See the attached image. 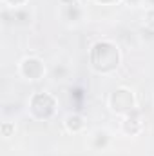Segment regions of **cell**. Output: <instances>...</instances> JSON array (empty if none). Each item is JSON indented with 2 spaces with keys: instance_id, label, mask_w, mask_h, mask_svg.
I'll return each instance as SVG.
<instances>
[{
  "instance_id": "obj_1",
  "label": "cell",
  "mask_w": 154,
  "mask_h": 156,
  "mask_svg": "<svg viewBox=\"0 0 154 156\" xmlns=\"http://www.w3.org/2000/svg\"><path fill=\"white\" fill-rule=\"evenodd\" d=\"M120 60H121L120 47L113 40H98L91 47L89 62H91V67L100 75H111L113 71H116L120 66Z\"/></svg>"
},
{
  "instance_id": "obj_2",
  "label": "cell",
  "mask_w": 154,
  "mask_h": 156,
  "mask_svg": "<svg viewBox=\"0 0 154 156\" xmlns=\"http://www.w3.org/2000/svg\"><path fill=\"white\" fill-rule=\"evenodd\" d=\"M58 102L49 93H35L29 98V115L35 120H49L54 116Z\"/></svg>"
},
{
  "instance_id": "obj_3",
  "label": "cell",
  "mask_w": 154,
  "mask_h": 156,
  "mask_svg": "<svg viewBox=\"0 0 154 156\" xmlns=\"http://www.w3.org/2000/svg\"><path fill=\"white\" fill-rule=\"evenodd\" d=\"M107 105L109 109L120 115V116H125L129 113H132L136 109V98H134V93L129 89V87H118L114 89L109 98H107Z\"/></svg>"
},
{
  "instance_id": "obj_4",
  "label": "cell",
  "mask_w": 154,
  "mask_h": 156,
  "mask_svg": "<svg viewBox=\"0 0 154 156\" xmlns=\"http://www.w3.org/2000/svg\"><path fill=\"white\" fill-rule=\"evenodd\" d=\"M18 75L27 82H38L45 76V64L38 56H24L18 62Z\"/></svg>"
},
{
  "instance_id": "obj_5",
  "label": "cell",
  "mask_w": 154,
  "mask_h": 156,
  "mask_svg": "<svg viewBox=\"0 0 154 156\" xmlns=\"http://www.w3.org/2000/svg\"><path fill=\"white\" fill-rule=\"evenodd\" d=\"M120 127H121V133L127 134V136H136V134H140L142 129H143V122H142V116H140V111L134 109L132 113L125 115L123 120H121V125H120Z\"/></svg>"
},
{
  "instance_id": "obj_6",
  "label": "cell",
  "mask_w": 154,
  "mask_h": 156,
  "mask_svg": "<svg viewBox=\"0 0 154 156\" xmlns=\"http://www.w3.org/2000/svg\"><path fill=\"white\" fill-rule=\"evenodd\" d=\"M89 144L94 151H103L109 147L111 144V133L107 129H96L91 136H89Z\"/></svg>"
},
{
  "instance_id": "obj_7",
  "label": "cell",
  "mask_w": 154,
  "mask_h": 156,
  "mask_svg": "<svg viewBox=\"0 0 154 156\" xmlns=\"http://www.w3.org/2000/svg\"><path fill=\"white\" fill-rule=\"evenodd\" d=\"M64 127L67 133L71 134H78V133H83L85 131V120L82 115L78 113H69L67 116L64 118Z\"/></svg>"
},
{
  "instance_id": "obj_8",
  "label": "cell",
  "mask_w": 154,
  "mask_h": 156,
  "mask_svg": "<svg viewBox=\"0 0 154 156\" xmlns=\"http://www.w3.org/2000/svg\"><path fill=\"white\" fill-rule=\"evenodd\" d=\"M62 16L64 20H67L69 24H78L83 18V7L78 2H71V4H64L62 9Z\"/></svg>"
},
{
  "instance_id": "obj_9",
  "label": "cell",
  "mask_w": 154,
  "mask_h": 156,
  "mask_svg": "<svg viewBox=\"0 0 154 156\" xmlns=\"http://www.w3.org/2000/svg\"><path fill=\"white\" fill-rule=\"evenodd\" d=\"M33 20V15L26 9V7H18V9H13V22L18 24V26H27L31 24Z\"/></svg>"
},
{
  "instance_id": "obj_10",
  "label": "cell",
  "mask_w": 154,
  "mask_h": 156,
  "mask_svg": "<svg viewBox=\"0 0 154 156\" xmlns=\"http://www.w3.org/2000/svg\"><path fill=\"white\" fill-rule=\"evenodd\" d=\"M53 75H54V80H65L67 75H69V67H65V66H62V64H58L56 67H54V71H53Z\"/></svg>"
},
{
  "instance_id": "obj_11",
  "label": "cell",
  "mask_w": 154,
  "mask_h": 156,
  "mask_svg": "<svg viewBox=\"0 0 154 156\" xmlns=\"http://www.w3.org/2000/svg\"><path fill=\"white\" fill-rule=\"evenodd\" d=\"M15 129H16V127H15L13 122H4V123H2V136H4V138H11V136L15 134Z\"/></svg>"
},
{
  "instance_id": "obj_12",
  "label": "cell",
  "mask_w": 154,
  "mask_h": 156,
  "mask_svg": "<svg viewBox=\"0 0 154 156\" xmlns=\"http://www.w3.org/2000/svg\"><path fill=\"white\" fill-rule=\"evenodd\" d=\"M143 22H145V27H149V29L154 31V9H147V11H145Z\"/></svg>"
},
{
  "instance_id": "obj_13",
  "label": "cell",
  "mask_w": 154,
  "mask_h": 156,
  "mask_svg": "<svg viewBox=\"0 0 154 156\" xmlns=\"http://www.w3.org/2000/svg\"><path fill=\"white\" fill-rule=\"evenodd\" d=\"M4 4L11 9H18V7H24L27 4V0H4Z\"/></svg>"
},
{
  "instance_id": "obj_14",
  "label": "cell",
  "mask_w": 154,
  "mask_h": 156,
  "mask_svg": "<svg viewBox=\"0 0 154 156\" xmlns=\"http://www.w3.org/2000/svg\"><path fill=\"white\" fill-rule=\"evenodd\" d=\"M142 4H145L147 9H154V0H143Z\"/></svg>"
},
{
  "instance_id": "obj_15",
  "label": "cell",
  "mask_w": 154,
  "mask_h": 156,
  "mask_svg": "<svg viewBox=\"0 0 154 156\" xmlns=\"http://www.w3.org/2000/svg\"><path fill=\"white\" fill-rule=\"evenodd\" d=\"M143 0H127V4H131V5H140Z\"/></svg>"
}]
</instances>
